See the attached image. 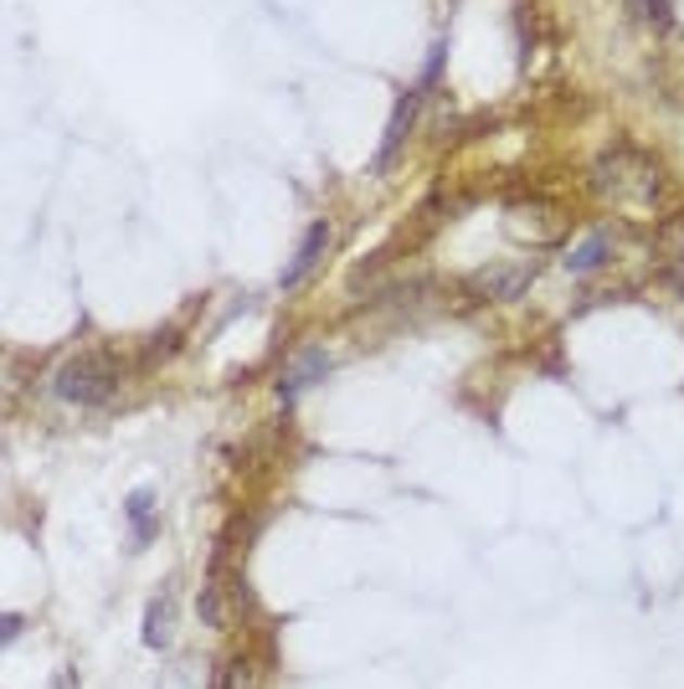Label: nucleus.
<instances>
[{"mask_svg": "<svg viewBox=\"0 0 684 689\" xmlns=\"http://www.w3.org/2000/svg\"><path fill=\"white\" fill-rule=\"evenodd\" d=\"M114 392H118V371L114 360H103V355H78V360H67L52 375V396L67 401V407H103Z\"/></svg>", "mask_w": 684, "mask_h": 689, "instance_id": "obj_1", "label": "nucleus"}, {"mask_svg": "<svg viewBox=\"0 0 684 689\" xmlns=\"http://www.w3.org/2000/svg\"><path fill=\"white\" fill-rule=\"evenodd\" d=\"M330 371H334L330 350H304V355H293V366L283 371V381H278V396H283V401H299V396L309 392L314 381H325Z\"/></svg>", "mask_w": 684, "mask_h": 689, "instance_id": "obj_2", "label": "nucleus"}, {"mask_svg": "<svg viewBox=\"0 0 684 689\" xmlns=\"http://www.w3.org/2000/svg\"><path fill=\"white\" fill-rule=\"evenodd\" d=\"M325 253H330V221H314L309 232H304L299 253H293V263L283 268V278H278V283H283V289H299V283H304V278H309L314 268H319V257H325Z\"/></svg>", "mask_w": 684, "mask_h": 689, "instance_id": "obj_3", "label": "nucleus"}, {"mask_svg": "<svg viewBox=\"0 0 684 689\" xmlns=\"http://www.w3.org/2000/svg\"><path fill=\"white\" fill-rule=\"evenodd\" d=\"M607 257H612V237L592 232V237H582V242H571L567 247V273H597Z\"/></svg>", "mask_w": 684, "mask_h": 689, "instance_id": "obj_4", "label": "nucleus"}, {"mask_svg": "<svg viewBox=\"0 0 684 689\" xmlns=\"http://www.w3.org/2000/svg\"><path fill=\"white\" fill-rule=\"evenodd\" d=\"M525 283H530V268H489V273H479V289L489 298H520Z\"/></svg>", "mask_w": 684, "mask_h": 689, "instance_id": "obj_5", "label": "nucleus"}, {"mask_svg": "<svg viewBox=\"0 0 684 689\" xmlns=\"http://www.w3.org/2000/svg\"><path fill=\"white\" fill-rule=\"evenodd\" d=\"M124 514H129V525H135V546H150V540H155V494L135 489L129 505H124Z\"/></svg>", "mask_w": 684, "mask_h": 689, "instance_id": "obj_6", "label": "nucleus"}, {"mask_svg": "<svg viewBox=\"0 0 684 689\" xmlns=\"http://www.w3.org/2000/svg\"><path fill=\"white\" fill-rule=\"evenodd\" d=\"M144 643H150V649H165V643H170V602H165V597H155L150 612H144Z\"/></svg>", "mask_w": 684, "mask_h": 689, "instance_id": "obj_7", "label": "nucleus"}, {"mask_svg": "<svg viewBox=\"0 0 684 689\" xmlns=\"http://www.w3.org/2000/svg\"><path fill=\"white\" fill-rule=\"evenodd\" d=\"M253 685H257L253 664H248V659H232V664H227V679H221V689H253Z\"/></svg>", "mask_w": 684, "mask_h": 689, "instance_id": "obj_8", "label": "nucleus"}, {"mask_svg": "<svg viewBox=\"0 0 684 689\" xmlns=\"http://www.w3.org/2000/svg\"><path fill=\"white\" fill-rule=\"evenodd\" d=\"M0 638H5V643H16L21 638V612H5V633H0Z\"/></svg>", "mask_w": 684, "mask_h": 689, "instance_id": "obj_9", "label": "nucleus"}]
</instances>
